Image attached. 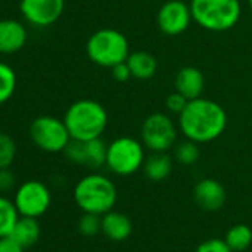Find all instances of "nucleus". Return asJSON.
I'll return each mask as SVG.
<instances>
[{
	"mask_svg": "<svg viewBox=\"0 0 252 252\" xmlns=\"http://www.w3.org/2000/svg\"><path fill=\"white\" fill-rule=\"evenodd\" d=\"M29 39L27 27L14 18L0 20V54L12 55L20 52Z\"/></svg>",
	"mask_w": 252,
	"mask_h": 252,
	"instance_id": "obj_12",
	"label": "nucleus"
},
{
	"mask_svg": "<svg viewBox=\"0 0 252 252\" xmlns=\"http://www.w3.org/2000/svg\"><path fill=\"white\" fill-rule=\"evenodd\" d=\"M85 150H86V163H85L86 168L98 169L105 165L108 144L102 140V137L91 141H85Z\"/></svg>",
	"mask_w": 252,
	"mask_h": 252,
	"instance_id": "obj_20",
	"label": "nucleus"
},
{
	"mask_svg": "<svg viewBox=\"0 0 252 252\" xmlns=\"http://www.w3.org/2000/svg\"><path fill=\"white\" fill-rule=\"evenodd\" d=\"M193 21L190 5L183 0H168L160 6L156 15L159 30L166 36H180L190 27Z\"/></svg>",
	"mask_w": 252,
	"mask_h": 252,
	"instance_id": "obj_11",
	"label": "nucleus"
},
{
	"mask_svg": "<svg viewBox=\"0 0 252 252\" xmlns=\"http://www.w3.org/2000/svg\"><path fill=\"white\" fill-rule=\"evenodd\" d=\"M17 73L15 70L6 64V63H0V105L8 102L15 91H17Z\"/></svg>",
	"mask_w": 252,
	"mask_h": 252,
	"instance_id": "obj_22",
	"label": "nucleus"
},
{
	"mask_svg": "<svg viewBox=\"0 0 252 252\" xmlns=\"http://www.w3.org/2000/svg\"><path fill=\"white\" fill-rule=\"evenodd\" d=\"M187 102H189V99H187L184 95H181L180 92H177V91H175V92H172L171 95H168V96H166L165 105H166V108H168L171 113L180 114V113L186 108Z\"/></svg>",
	"mask_w": 252,
	"mask_h": 252,
	"instance_id": "obj_28",
	"label": "nucleus"
},
{
	"mask_svg": "<svg viewBox=\"0 0 252 252\" xmlns=\"http://www.w3.org/2000/svg\"><path fill=\"white\" fill-rule=\"evenodd\" d=\"M178 116L183 135L197 144H208L220 138L228 123L222 105L202 96L190 99Z\"/></svg>",
	"mask_w": 252,
	"mask_h": 252,
	"instance_id": "obj_1",
	"label": "nucleus"
},
{
	"mask_svg": "<svg viewBox=\"0 0 252 252\" xmlns=\"http://www.w3.org/2000/svg\"><path fill=\"white\" fill-rule=\"evenodd\" d=\"M101 233L113 242L126 240L132 233V221L122 212L110 211L101 217Z\"/></svg>",
	"mask_w": 252,
	"mask_h": 252,
	"instance_id": "obj_15",
	"label": "nucleus"
},
{
	"mask_svg": "<svg viewBox=\"0 0 252 252\" xmlns=\"http://www.w3.org/2000/svg\"><path fill=\"white\" fill-rule=\"evenodd\" d=\"M224 240L233 252L245 251L252 243V230L245 224H236L225 233Z\"/></svg>",
	"mask_w": 252,
	"mask_h": 252,
	"instance_id": "obj_21",
	"label": "nucleus"
},
{
	"mask_svg": "<svg viewBox=\"0 0 252 252\" xmlns=\"http://www.w3.org/2000/svg\"><path fill=\"white\" fill-rule=\"evenodd\" d=\"M88 58L104 68L125 63L129 57V42L123 33L114 29H101L92 33L86 42Z\"/></svg>",
	"mask_w": 252,
	"mask_h": 252,
	"instance_id": "obj_5",
	"label": "nucleus"
},
{
	"mask_svg": "<svg viewBox=\"0 0 252 252\" xmlns=\"http://www.w3.org/2000/svg\"><path fill=\"white\" fill-rule=\"evenodd\" d=\"M225 199L227 193L224 186L214 178L200 180L194 187V200L203 211H220L224 206Z\"/></svg>",
	"mask_w": 252,
	"mask_h": 252,
	"instance_id": "obj_13",
	"label": "nucleus"
},
{
	"mask_svg": "<svg viewBox=\"0 0 252 252\" xmlns=\"http://www.w3.org/2000/svg\"><path fill=\"white\" fill-rule=\"evenodd\" d=\"M64 122L71 140L91 141L102 137L108 125V113L95 99H77L64 114Z\"/></svg>",
	"mask_w": 252,
	"mask_h": 252,
	"instance_id": "obj_2",
	"label": "nucleus"
},
{
	"mask_svg": "<svg viewBox=\"0 0 252 252\" xmlns=\"http://www.w3.org/2000/svg\"><path fill=\"white\" fill-rule=\"evenodd\" d=\"M65 0H21L20 12L24 21L36 29L54 26L63 15Z\"/></svg>",
	"mask_w": 252,
	"mask_h": 252,
	"instance_id": "obj_10",
	"label": "nucleus"
},
{
	"mask_svg": "<svg viewBox=\"0 0 252 252\" xmlns=\"http://www.w3.org/2000/svg\"><path fill=\"white\" fill-rule=\"evenodd\" d=\"M193 21L203 30L222 33L231 30L240 20V0H190Z\"/></svg>",
	"mask_w": 252,
	"mask_h": 252,
	"instance_id": "obj_4",
	"label": "nucleus"
},
{
	"mask_svg": "<svg viewBox=\"0 0 252 252\" xmlns=\"http://www.w3.org/2000/svg\"><path fill=\"white\" fill-rule=\"evenodd\" d=\"M175 91L189 101L202 96L205 91V76L197 67H183L175 76Z\"/></svg>",
	"mask_w": 252,
	"mask_h": 252,
	"instance_id": "obj_14",
	"label": "nucleus"
},
{
	"mask_svg": "<svg viewBox=\"0 0 252 252\" xmlns=\"http://www.w3.org/2000/svg\"><path fill=\"white\" fill-rule=\"evenodd\" d=\"M17 143L5 132H0V169L11 168L17 158Z\"/></svg>",
	"mask_w": 252,
	"mask_h": 252,
	"instance_id": "obj_24",
	"label": "nucleus"
},
{
	"mask_svg": "<svg viewBox=\"0 0 252 252\" xmlns=\"http://www.w3.org/2000/svg\"><path fill=\"white\" fill-rule=\"evenodd\" d=\"M177 126L165 113H153L143 122L141 143L150 152H168L177 144Z\"/></svg>",
	"mask_w": 252,
	"mask_h": 252,
	"instance_id": "obj_8",
	"label": "nucleus"
},
{
	"mask_svg": "<svg viewBox=\"0 0 252 252\" xmlns=\"http://www.w3.org/2000/svg\"><path fill=\"white\" fill-rule=\"evenodd\" d=\"M18 218L20 212L14 200L5 196H0V237L11 236Z\"/></svg>",
	"mask_w": 252,
	"mask_h": 252,
	"instance_id": "obj_19",
	"label": "nucleus"
},
{
	"mask_svg": "<svg viewBox=\"0 0 252 252\" xmlns=\"http://www.w3.org/2000/svg\"><path fill=\"white\" fill-rule=\"evenodd\" d=\"M248 3H249V8H251V11H252V0H248Z\"/></svg>",
	"mask_w": 252,
	"mask_h": 252,
	"instance_id": "obj_32",
	"label": "nucleus"
},
{
	"mask_svg": "<svg viewBox=\"0 0 252 252\" xmlns=\"http://www.w3.org/2000/svg\"><path fill=\"white\" fill-rule=\"evenodd\" d=\"M134 79L138 80H149L158 71V60L152 54L146 51H135L131 52L126 60Z\"/></svg>",
	"mask_w": 252,
	"mask_h": 252,
	"instance_id": "obj_17",
	"label": "nucleus"
},
{
	"mask_svg": "<svg viewBox=\"0 0 252 252\" xmlns=\"http://www.w3.org/2000/svg\"><path fill=\"white\" fill-rule=\"evenodd\" d=\"M101 215L83 212V215L79 220V231L85 237H94L101 231Z\"/></svg>",
	"mask_w": 252,
	"mask_h": 252,
	"instance_id": "obj_25",
	"label": "nucleus"
},
{
	"mask_svg": "<svg viewBox=\"0 0 252 252\" xmlns=\"http://www.w3.org/2000/svg\"><path fill=\"white\" fill-rule=\"evenodd\" d=\"M15 184H17L15 175L9 168L0 169V191L2 193L11 191L15 189Z\"/></svg>",
	"mask_w": 252,
	"mask_h": 252,
	"instance_id": "obj_29",
	"label": "nucleus"
},
{
	"mask_svg": "<svg viewBox=\"0 0 252 252\" xmlns=\"http://www.w3.org/2000/svg\"><path fill=\"white\" fill-rule=\"evenodd\" d=\"M40 234H42V228H40L37 218L21 217V215L11 233V236L26 249L34 246L39 242Z\"/></svg>",
	"mask_w": 252,
	"mask_h": 252,
	"instance_id": "obj_18",
	"label": "nucleus"
},
{
	"mask_svg": "<svg viewBox=\"0 0 252 252\" xmlns=\"http://www.w3.org/2000/svg\"><path fill=\"white\" fill-rule=\"evenodd\" d=\"M196 252H233L230 249V246L227 245L225 240H221V239H209V240H205L202 242Z\"/></svg>",
	"mask_w": 252,
	"mask_h": 252,
	"instance_id": "obj_27",
	"label": "nucleus"
},
{
	"mask_svg": "<svg viewBox=\"0 0 252 252\" xmlns=\"http://www.w3.org/2000/svg\"><path fill=\"white\" fill-rule=\"evenodd\" d=\"M73 197L83 212L104 215L114 208L117 190L114 183L105 175L89 174L77 181L73 190Z\"/></svg>",
	"mask_w": 252,
	"mask_h": 252,
	"instance_id": "obj_3",
	"label": "nucleus"
},
{
	"mask_svg": "<svg viewBox=\"0 0 252 252\" xmlns=\"http://www.w3.org/2000/svg\"><path fill=\"white\" fill-rule=\"evenodd\" d=\"M30 138L33 144L46 153H63L71 135L64 119L55 116H39L30 125Z\"/></svg>",
	"mask_w": 252,
	"mask_h": 252,
	"instance_id": "obj_7",
	"label": "nucleus"
},
{
	"mask_svg": "<svg viewBox=\"0 0 252 252\" xmlns=\"http://www.w3.org/2000/svg\"><path fill=\"white\" fill-rule=\"evenodd\" d=\"M146 158V147L141 141L119 137L108 144L105 166L116 175L129 177L143 168Z\"/></svg>",
	"mask_w": 252,
	"mask_h": 252,
	"instance_id": "obj_6",
	"label": "nucleus"
},
{
	"mask_svg": "<svg viewBox=\"0 0 252 252\" xmlns=\"http://www.w3.org/2000/svg\"><path fill=\"white\" fill-rule=\"evenodd\" d=\"M111 74H113L114 80H117V82H126V80H129L132 77L129 65H128V63H126V61L111 67Z\"/></svg>",
	"mask_w": 252,
	"mask_h": 252,
	"instance_id": "obj_30",
	"label": "nucleus"
},
{
	"mask_svg": "<svg viewBox=\"0 0 252 252\" xmlns=\"http://www.w3.org/2000/svg\"><path fill=\"white\" fill-rule=\"evenodd\" d=\"M174 156H175V160L178 163H181L184 166H191V165H194L199 160L200 150H199L197 143L186 138V141L177 144L175 152H174Z\"/></svg>",
	"mask_w": 252,
	"mask_h": 252,
	"instance_id": "obj_23",
	"label": "nucleus"
},
{
	"mask_svg": "<svg viewBox=\"0 0 252 252\" xmlns=\"http://www.w3.org/2000/svg\"><path fill=\"white\" fill-rule=\"evenodd\" d=\"M172 168H174L172 158L166 152H152V155L146 158L143 165L146 177L155 183L166 180L171 175Z\"/></svg>",
	"mask_w": 252,
	"mask_h": 252,
	"instance_id": "obj_16",
	"label": "nucleus"
},
{
	"mask_svg": "<svg viewBox=\"0 0 252 252\" xmlns=\"http://www.w3.org/2000/svg\"><path fill=\"white\" fill-rule=\"evenodd\" d=\"M14 203L21 217L39 218L48 212L52 203V194L45 183L29 180L15 190Z\"/></svg>",
	"mask_w": 252,
	"mask_h": 252,
	"instance_id": "obj_9",
	"label": "nucleus"
},
{
	"mask_svg": "<svg viewBox=\"0 0 252 252\" xmlns=\"http://www.w3.org/2000/svg\"><path fill=\"white\" fill-rule=\"evenodd\" d=\"M0 252H26V248H23L12 236L0 237Z\"/></svg>",
	"mask_w": 252,
	"mask_h": 252,
	"instance_id": "obj_31",
	"label": "nucleus"
},
{
	"mask_svg": "<svg viewBox=\"0 0 252 252\" xmlns=\"http://www.w3.org/2000/svg\"><path fill=\"white\" fill-rule=\"evenodd\" d=\"M63 153L65 155V158H67L71 163H74V165H80V166H85V163H86L85 141L71 140Z\"/></svg>",
	"mask_w": 252,
	"mask_h": 252,
	"instance_id": "obj_26",
	"label": "nucleus"
}]
</instances>
